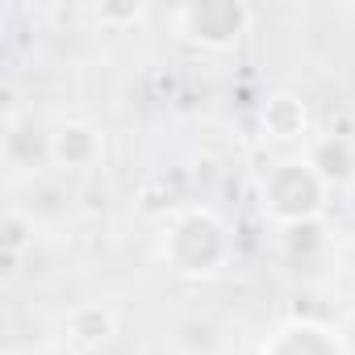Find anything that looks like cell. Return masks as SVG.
<instances>
[{"mask_svg": "<svg viewBox=\"0 0 355 355\" xmlns=\"http://www.w3.org/2000/svg\"><path fill=\"white\" fill-rule=\"evenodd\" d=\"M96 155H101V138L88 125H63L55 134V159L63 167H88L96 163Z\"/></svg>", "mask_w": 355, "mask_h": 355, "instance_id": "cell-1", "label": "cell"}, {"mask_svg": "<svg viewBox=\"0 0 355 355\" xmlns=\"http://www.w3.org/2000/svg\"><path fill=\"white\" fill-rule=\"evenodd\" d=\"M263 125L276 134V138H297L301 125H305V105L293 101V96H272L263 105Z\"/></svg>", "mask_w": 355, "mask_h": 355, "instance_id": "cell-2", "label": "cell"}]
</instances>
